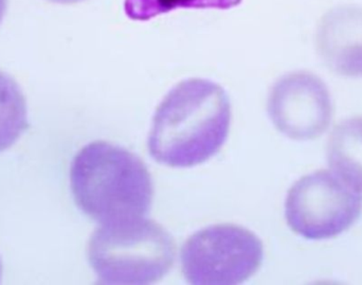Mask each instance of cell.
Returning a JSON list of instances; mask_svg holds the SVG:
<instances>
[{
  "instance_id": "cell-1",
  "label": "cell",
  "mask_w": 362,
  "mask_h": 285,
  "mask_svg": "<svg viewBox=\"0 0 362 285\" xmlns=\"http://www.w3.org/2000/svg\"><path fill=\"white\" fill-rule=\"evenodd\" d=\"M231 124L227 91L211 80L181 81L156 108L148 135L151 156L161 165L189 168L219 152Z\"/></svg>"
},
{
  "instance_id": "cell-2",
  "label": "cell",
  "mask_w": 362,
  "mask_h": 285,
  "mask_svg": "<svg viewBox=\"0 0 362 285\" xmlns=\"http://www.w3.org/2000/svg\"><path fill=\"white\" fill-rule=\"evenodd\" d=\"M70 185L78 207L100 224L146 218L154 195L144 161L103 140L86 144L74 156Z\"/></svg>"
},
{
  "instance_id": "cell-3",
  "label": "cell",
  "mask_w": 362,
  "mask_h": 285,
  "mask_svg": "<svg viewBox=\"0 0 362 285\" xmlns=\"http://www.w3.org/2000/svg\"><path fill=\"white\" fill-rule=\"evenodd\" d=\"M87 256L103 284H152L173 267L175 243L172 235L146 218L101 224L93 233Z\"/></svg>"
},
{
  "instance_id": "cell-4",
  "label": "cell",
  "mask_w": 362,
  "mask_h": 285,
  "mask_svg": "<svg viewBox=\"0 0 362 285\" xmlns=\"http://www.w3.org/2000/svg\"><path fill=\"white\" fill-rule=\"evenodd\" d=\"M183 275L189 284L235 285L248 280L263 262L259 238L244 227L216 224L196 231L181 250Z\"/></svg>"
},
{
  "instance_id": "cell-5",
  "label": "cell",
  "mask_w": 362,
  "mask_h": 285,
  "mask_svg": "<svg viewBox=\"0 0 362 285\" xmlns=\"http://www.w3.org/2000/svg\"><path fill=\"white\" fill-rule=\"evenodd\" d=\"M361 212L362 193L325 170L300 178L285 202L289 228L315 241L341 235L354 225Z\"/></svg>"
},
{
  "instance_id": "cell-6",
  "label": "cell",
  "mask_w": 362,
  "mask_h": 285,
  "mask_svg": "<svg viewBox=\"0 0 362 285\" xmlns=\"http://www.w3.org/2000/svg\"><path fill=\"white\" fill-rule=\"evenodd\" d=\"M267 110L278 131L295 140L318 138L334 116L329 88L308 71L291 72L279 78L268 95Z\"/></svg>"
},
{
  "instance_id": "cell-7",
  "label": "cell",
  "mask_w": 362,
  "mask_h": 285,
  "mask_svg": "<svg viewBox=\"0 0 362 285\" xmlns=\"http://www.w3.org/2000/svg\"><path fill=\"white\" fill-rule=\"evenodd\" d=\"M316 46L332 71L362 78V6L348 4L325 13L317 28Z\"/></svg>"
},
{
  "instance_id": "cell-8",
  "label": "cell",
  "mask_w": 362,
  "mask_h": 285,
  "mask_svg": "<svg viewBox=\"0 0 362 285\" xmlns=\"http://www.w3.org/2000/svg\"><path fill=\"white\" fill-rule=\"evenodd\" d=\"M327 159L334 173L362 193V118L336 125L327 144Z\"/></svg>"
},
{
  "instance_id": "cell-9",
  "label": "cell",
  "mask_w": 362,
  "mask_h": 285,
  "mask_svg": "<svg viewBox=\"0 0 362 285\" xmlns=\"http://www.w3.org/2000/svg\"><path fill=\"white\" fill-rule=\"evenodd\" d=\"M28 127L25 95L16 81L0 70V152L11 148Z\"/></svg>"
},
{
  "instance_id": "cell-10",
  "label": "cell",
  "mask_w": 362,
  "mask_h": 285,
  "mask_svg": "<svg viewBox=\"0 0 362 285\" xmlns=\"http://www.w3.org/2000/svg\"><path fill=\"white\" fill-rule=\"evenodd\" d=\"M242 0H125L124 12L133 21H146L177 8L228 10Z\"/></svg>"
},
{
  "instance_id": "cell-11",
  "label": "cell",
  "mask_w": 362,
  "mask_h": 285,
  "mask_svg": "<svg viewBox=\"0 0 362 285\" xmlns=\"http://www.w3.org/2000/svg\"><path fill=\"white\" fill-rule=\"evenodd\" d=\"M48 1L54 2V4H72L84 1V0H48Z\"/></svg>"
},
{
  "instance_id": "cell-12",
  "label": "cell",
  "mask_w": 362,
  "mask_h": 285,
  "mask_svg": "<svg viewBox=\"0 0 362 285\" xmlns=\"http://www.w3.org/2000/svg\"><path fill=\"white\" fill-rule=\"evenodd\" d=\"M6 1H8V0H0V23H1L4 13H6Z\"/></svg>"
},
{
  "instance_id": "cell-13",
  "label": "cell",
  "mask_w": 362,
  "mask_h": 285,
  "mask_svg": "<svg viewBox=\"0 0 362 285\" xmlns=\"http://www.w3.org/2000/svg\"><path fill=\"white\" fill-rule=\"evenodd\" d=\"M1 276H2V264H1V260H0V280H1Z\"/></svg>"
}]
</instances>
